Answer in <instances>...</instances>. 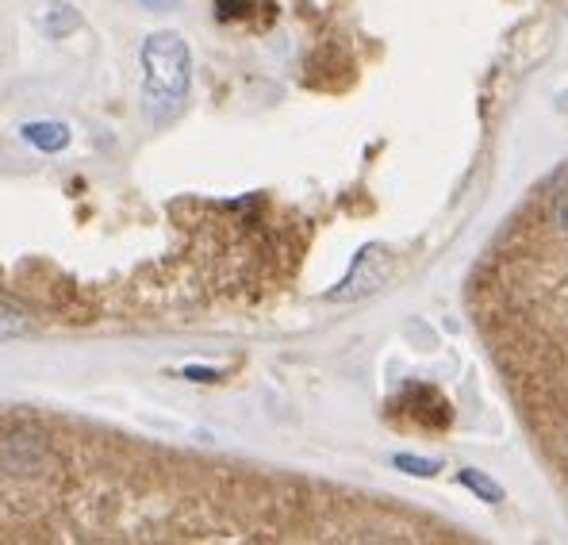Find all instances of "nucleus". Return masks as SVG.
I'll return each instance as SVG.
<instances>
[{"instance_id":"nucleus-1","label":"nucleus","mask_w":568,"mask_h":545,"mask_svg":"<svg viewBox=\"0 0 568 545\" xmlns=\"http://www.w3.org/2000/svg\"><path fill=\"white\" fill-rule=\"evenodd\" d=\"M143 66V115L154 127H166L185 112L192 89V46L181 31L158 27L138 46Z\"/></svg>"},{"instance_id":"nucleus-4","label":"nucleus","mask_w":568,"mask_h":545,"mask_svg":"<svg viewBox=\"0 0 568 545\" xmlns=\"http://www.w3.org/2000/svg\"><path fill=\"white\" fill-rule=\"evenodd\" d=\"M457 485H465L472 496H480L485 503H500L503 500V488L480 469H461V472H457Z\"/></svg>"},{"instance_id":"nucleus-7","label":"nucleus","mask_w":568,"mask_h":545,"mask_svg":"<svg viewBox=\"0 0 568 545\" xmlns=\"http://www.w3.org/2000/svg\"><path fill=\"white\" fill-rule=\"evenodd\" d=\"M392 465L400 472H408V477H434V472H442V461H434V457H419V454H396Z\"/></svg>"},{"instance_id":"nucleus-10","label":"nucleus","mask_w":568,"mask_h":545,"mask_svg":"<svg viewBox=\"0 0 568 545\" xmlns=\"http://www.w3.org/2000/svg\"><path fill=\"white\" fill-rule=\"evenodd\" d=\"M143 8H151V12H162V8H169V0H138Z\"/></svg>"},{"instance_id":"nucleus-8","label":"nucleus","mask_w":568,"mask_h":545,"mask_svg":"<svg viewBox=\"0 0 568 545\" xmlns=\"http://www.w3.org/2000/svg\"><path fill=\"white\" fill-rule=\"evenodd\" d=\"M212 4H215V15H220L223 23H238V20L250 15L254 0H212Z\"/></svg>"},{"instance_id":"nucleus-5","label":"nucleus","mask_w":568,"mask_h":545,"mask_svg":"<svg viewBox=\"0 0 568 545\" xmlns=\"http://www.w3.org/2000/svg\"><path fill=\"white\" fill-rule=\"evenodd\" d=\"M31 326H35V319H31L27 311L0 300V338H20V334H27Z\"/></svg>"},{"instance_id":"nucleus-2","label":"nucleus","mask_w":568,"mask_h":545,"mask_svg":"<svg viewBox=\"0 0 568 545\" xmlns=\"http://www.w3.org/2000/svg\"><path fill=\"white\" fill-rule=\"evenodd\" d=\"M388 272H392V258H388L385 246L380 243L361 246L357 258H354V266H349V272H346V280L331 292V300H361V296L377 292V288L385 285Z\"/></svg>"},{"instance_id":"nucleus-6","label":"nucleus","mask_w":568,"mask_h":545,"mask_svg":"<svg viewBox=\"0 0 568 545\" xmlns=\"http://www.w3.org/2000/svg\"><path fill=\"white\" fill-rule=\"evenodd\" d=\"M81 27V15H77L74 4H51L46 8V31L51 35H69V31Z\"/></svg>"},{"instance_id":"nucleus-9","label":"nucleus","mask_w":568,"mask_h":545,"mask_svg":"<svg viewBox=\"0 0 568 545\" xmlns=\"http://www.w3.org/2000/svg\"><path fill=\"white\" fill-rule=\"evenodd\" d=\"M185 380H197V385H215V380L223 377L220 369H204V365H185V369H177Z\"/></svg>"},{"instance_id":"nucleus-3","label":"nucleus","mask_w":568,"mask_h":545,"mask_svg":"<svg viewBox=\"0 0 568 545\" xmlns=\"http://www.w3.org/2000/svg\"><path fill=\"white\" fill-rule=\"evenodd\" d=\"M20 138L38 154H62L69 146V127L58 120H31L20 127Z\"/></svg>"}]
</instances>
